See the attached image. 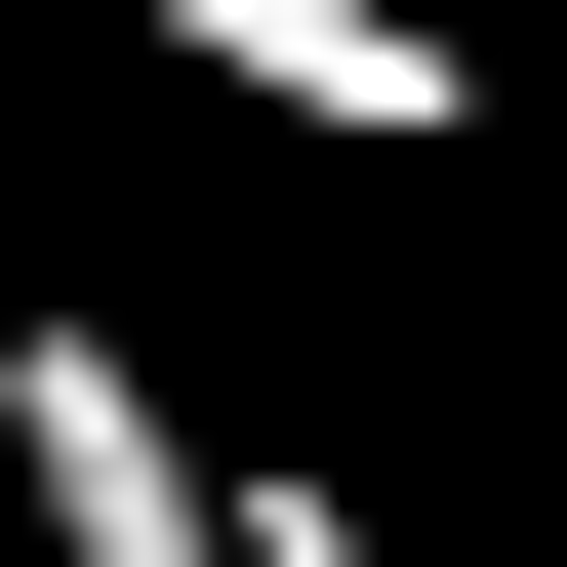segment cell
Returning a JSON list of instances; mask_svg holds the SVG:
<instances>
[{
    "label": "cell",
    "instance_id": "6da1fadb",
    "mask_svg": "<svg viewBox=\"0 0 567 567\" xmlns=\"http://www.w3.org/2000/svg\"><path fill=\"white\" fill-rule=\"evenodd\" d=\"M0 527L41 567H284L244 527V405H203L163 324H82V284H0Z\"/></svg>",
    "mask_w": 567,
    "mask_h": 567
},
{
    "label": "cell",
    "instance_id": "7a4b0ae2",
    "mask_svg": "<svg viewBox=\"0 0 567 567\" xmlns=\"http://www.w3.org/2000/svg\"><path fill=\"white\" fill-rule=\"evenodd\" d=\"M203 122H324V163H486V41L446 0H122Z\"/></svg>",
    "mask_w": 567,
    "mask_h": 567
}]
</instances>
